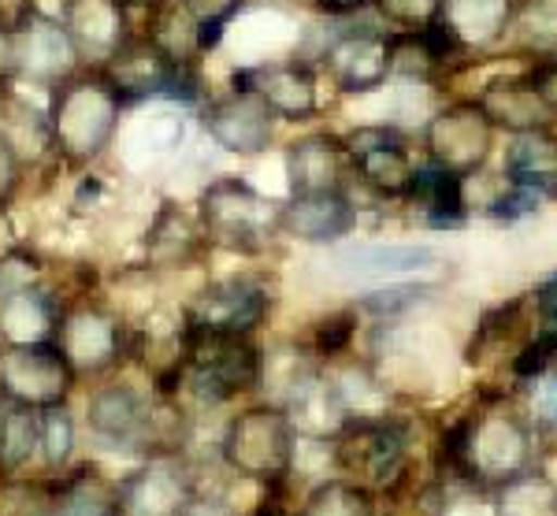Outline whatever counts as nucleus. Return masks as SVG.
<instances>
[{
	"label": "nucleus",
	"mask_w": 557,
	"mask_h": 516,
	"mask_svg": "<svg viewBox=\"0 0 557 516\" xmlns=\"http://www.w3.org/2000/svg\"><path fill=\"white\" fill-rule=\"evenodd\" d=\"M528 465H535V428L513 405H491L461 416L443 431L438 446L443 483H472L494 491Z\"/></svg>",
	"instance_id": "obj_1"
},
{
	"label": "nucleus",
	"mask_w": 557,
	"mask_h": 516,
	"mask_svg": "<svg viewBox=\"0 0 557 516\" xmlns=\"http://www.w3.org/2000/svg\"><path fill=\"white\" fill-rule=\"evenodd\" d=\"M123 115H127V101L97 67H83L78 75L57 83L45 105L52 157L71 168L97 164L112 149Z\"/></svg>",
	"instance_id": "obj_2"
},
{
	"label": "nucleus",
	"mask_w": 557,
	"mask_h": 516,
	"mask_svg": "<svg viewBox=\"0 0 557 516\" xmlns=\"http://www.w3.org/2000/svg\"><path fill=\"white\" fill-rule=\"evenodd\" d=\"M209 249L235 257H264L278 234V201L238 175H220L201 186L194 208Z\"/></svg>",
	"instance_id": "obj_3"
},
{
	"label": "nucleus",
	"mask_w": 557,
	"mask_h": 516,
	"mask_svg": "<svg viewBox=\"0 0 557 516\" xmlns=\"http://www.w3.org/2000/svg\"><path fill=\"white\" fill-rule=\"evenodd\" d=\"M294 446H298V428L290 413L275 402H257L223 423L215 450L235 479L278 487L294 472Z\"/></svg>",
	"instance_id": "obj_4"
},
{
	"label": "nucleus",
	"mask_w": 557,
	"mask_h": 516,
	"mask_svg": "<svg viewBox=\"0 0 557 516\" xmlns=\"http://www.w3.org/2000/svg\"><path fill=\"white\" fill-rule=\"evenodd\" d=\"M101 75L120 89L131 105H201V75L197 63L175 60L149 34H134L115 57H108Z\"/></svg>",
	"instance_id": "obj_5"
},
{
	"label": "nucleus",
	"mask_w": 557,
	"mask_h": 516,
	"mask_svg": "<svg viewBox=\"0 0 557 516\" xmlns=\"http://www.w3.org/2000/svg\"><path fill=\"white\" fill-rule=\"evenodd\" d=\"M186 372L178 394H190L201 405H227L242 394H253L264 379V349L238 334H201L186 328Z\"/></svg>",
	"instance_id": "obj_6"
},
{
	"label": "nucleus",
	"mask_w": 557,
	"mask_h": 516,
	"mask_svg": "<svg viewBox=\"0 0 557 516\" xmlns=\"http://www.w3.org/2000/svg\"><path fill=\"white\" fill-rule=\"evenodd\" d=\"M335 450V476L380 491H398L409 476V423L394 413L375 420H349L331 439Z\"/></svg>",
	"instance_id": "obj_7"
},
{
	"label": "nucleus",
	"mask_w": 557,
	"mask_h": 516,
	"mask_svg": "<svg viewBox=\"0 0 557 516\" xmlns=\"http://www.w3.org/2000/svg\"><path fill=\"white\" fill-rule=\"evenodd\" d=\"M57 346L78 379H104L138 353V334L115 309L89 302V297H75V302H64Z\"/></svg>",
	"instance_id": "obj_8"
},
{
	"label": "nucleus",
	"mask_w": 557,
	"mask_h": 516,
	"mask_svg": "<svg viewBox=\"0 0 557 516\" xmlns=\"http://www.w3.org/2000/svg\"><path fill=\"white\" fill-rule=\"evenodd\" d=\"M78 386L67 357L57 342L41 346H0V402L20 409H52L67 405Z\"/></svg>",
	"instance_id": "obj_9"
},
{
	"label": "nucleus",
	"mask_w": 557,
	"mask_h": 516,
	"mask_svg": "<svg viewBox=\"0 0 557 516\" xmlns=\"http://www.w3.org/2000/svg\"><path fill=\"white\" fill-rule=\"evenodd\" d=\"M272 286L260 275H227L201 286L186 305V328L201 334H238L253 339L272 316Z\"/></svg>",
	"instance_id": "obj_10"
},
{
	"label": "nucleus",
	"mask_w": 557,
	"mask_h": 516,
	"mask_svg": "<svg viewBox=\"0 0 557 516\" xmlns=\"http://www.w3.org/2000/svg\"><path fill=\"white\" fill-rule=\"evenodd\" d=\"M15 45V78L41 89H52L64 78L78 75L86 67L83 52H78L75 38L64 26L60 15H49L41 8L26 12L20 23L12 26Z\"/></svg>",
	"instance_id": "obj_11"
},
{
	"label": "nucleus",
	"mask_w": 557,
	"mask_h": 516,
	"mask_svg": "<svg viewBox=\"0 0 557 516\" xmlns=\"http://www.w3.org/2000/svg\"><path fill=\"white\" fill-rule=\"evenodd\" d=\"M149 420L152 391H138L127 379H108L86 397V431L94 434L97 446L115 454L149 457Z\"/></svg>",
	"instance_id": "obj_12"
},
{
	"label": "nucleus",
	"mask_w": 557,
	"mask_h": 516,
	"mask_svg": "<svg viewBox=\"0 0 557 516\" xmlns=\"http://www.w3.org/2000/svg\"><path fill=\"white\" fill-rule=\"evenodd\" d=\"M275 112L253 89L231 86L227 94L201 101V131L212 145H220L231 157H260L275 142Z\"/></svg>",
	"instance_id": "obj_13"
},
{
	"label": "nucleus",
	"mask_w": 557,
	"mask_h": 516,
	"mask_svg": "<svg viewBox=\"0 0 557 516\" xmlns=\"http://www.w3.org/2000/svg\"><path fill=\"white\" fill-rule=\"evenodd\" d=\"M343 142L349 152V175L357 183L372 189L375 197H386V201H398V197L409 194L417 164H412L398 131H391V126H357Z\"/></svg>",
	"instance_id": "obj_14"
},
{
	"label": "nucleus",
	"mask_w": 557,
	"mask_h": 516,
	"mask_svg": "<svg viewBox=\"0 0 557 516\" xmlns=\"http://www.w3.org/2000/svg\"><path fill=\"white\" fill-rule=\"evenodd\" d=\"M197 476L183 454L175 457H146V465L131 476L115 479L123 516H183L197 491Z\"/></svg>",
	"instance_id": "obj_15"
},
{
	"label": "nucleus",
	"mask_w": 557,
	"mask_h": 516,
	"mask_svg": "<svg viewBox=\"0 0 557 516\" xmlns=\"http://www.w3.org/2000/svg\"><path fill=\"white\" fill-rule=\"evenodd\" d=\"M491 138H494V126L487 120V112L480 108V101L443 108L424 131L431 164L454 171L461 179H469L483 168V160L491 152Z\"/></svg>",
	"instance_id": "obj_16"
},
{
	"label": "nucleus",
	"mask_w": 557,
	"mask_h": 516,
	"mask_svg": "<svg viewBox=\"0 0 557 516\" xmlns=\"http://www.w3.org/2000/svg\"><path fill=\"white\" fill-rule=\"evenodd\" d=\"M323 71L343 94H368L391 78V34L375 26L335 30L320 52Z\"/></svg>",
	"instance_id": "obj_17"
},
{
	"label": "nucleus",
	"mask_w": 557,
	"mask_h": 516,
	"mask_svg": "<svg viewBox=\"0 0 557 516\" xmlns=\"http://www.w3.org/2000/svg\"><path fill=\"white\" fill-rule=\"evenodd\" d=\"M235 86H246L275 112V120L305 123L320 112V78L305 60H264L235 71Z\"/></svg>",
	"instance_id": "obj_18"
},
{
	"label": "nucleus",
	"mask_w": 557,
	"mask_h": 516,
	"mask_svg": "<svg viewBox=\"0 0 557 516\" xmlns=\"http://www.w3.org/2000/svg\"><path fill=\"white\" fill-rule=\"evenodd\" d=\"M357 228V205L346 189L331 194H290L278 201V234L305 246H335Z\"/></svg>",
	"instance_id": "obj_19"
},
{
	"label": "nucleus",
	"mask_w": 557,
	"mask_h": 516,
	"mask_svg": "<svg viewBox=\"0 0 557 516\" xmlns=\"http://www.w3.org/2000/svg\"><path fill=\"white\" fill-rule=\"evenodd\" d=\"M60 20L75 38L86 67H101L134 38L131 8L123 0H64Z\"/></svg>",
	"instance_id": "obj_20"
},
{
	"label": "nucleus",
	"mask_w": 557,
	"mask_h": 516,
	"mask_svg": "<svg viewBox=\"0 0 557 516\" xmlns=\"http://www.w3.org/2000/svg\"><path fill=\"white\" fill-rule=\"evenodd\" d=\"M438 260V249L424 242H361L331 253V271L357 283H394V279L417 275Z\"/></svg>",
	"instance_id": "obj_21"
},
{
	"label": "nucleus",
	"mask_w": 557,
	"mask_h": 516,
	"mask_svg": "<svg viewBox=\"0 0 557 516\" xmlns=\"http://www.w3.org/2000/svg\"><path fill=\"white\" fill-rule=\"evenodd\" d=\"M209 257V242L194 212L175 201H160L146 231V268L149 271H186Z\"/></svg>",
	"instance_id": "obj_22"
},
{
	"label": "nucleus",
	"mask_w": 557,
	"mask_h": 516,
	"mask_svg": "<svg viewBox=\"0 0 557 516\" xmlns=\"http://www.w3.org/2000/svg\"><path fill=\"white\" fill-rule=\"evenodd\" d=\"M286 183L290 194H331L349 183V152L335 134H305L286 145Z\"/></svg>",
	"instance_id": "obj_23"
},
{
	"label": "nucleus",
	"mask_w": 557,
	"mask_h": 516,
	"mask_svg": "<svg viewBox=\"0 0 557 516\" xmlns=\"http://www.w3.org/2000/svg\"><path fill=\"white\" fill-rule=\"evenodd\" d=\"M60 316H64V297H57L45 283L0 297V346L57 342Z\"/></svg>",
	"instance_id": "obj_24"
},
{
	"label": "nucleus",
	"mask_w": 557,
	"mask_h": 516,
	"mask_svg": "<svg viewBox=\"0 0 557 516\" xmlns=\"http://www.w3.org/2000/svg\"><path fill=\"white\" fill-rule=\"evenodd\" d=\"M49 516H123L115 479L97 465H75L49 476Z\"/></svg>",
	"instance_id": "obj_25"
},
{
	"label": "nucleus",
	"mask_w": 557,
	"mask_h": 516,
	"mask_svg": "<svg viewBox=\"0 0 557 516\" xmlns=\"http://www.w3.org/2000/svg\"><path fill=\"white\" fill-rule=\"evenodd\" d=\"M506 179L535 197H557V138L550 131L517 134L506 152Z\"/></svg>",
	"instance_id": "obj_26"
},
{
	"label": "nucleus",
	"mask_w": 557,
	"mask_h": 516,
	"mask_svg": "<svg viewBox=\"0 0 557 516\" xmlns=\"http://www.w3.org/2000/svg\"><path fill=\"white\" fill-rule=\"evenodd\" d=\"M480 108L487 112L491 126H506L513 134L528 131H550V105L543 101L539 86L532 78H520V83H498L480 97Z\"/></svg>",
	"instance_id": "obj_27"
},
{
	"label": "nucleus",
	"mask_w": 557,
	"mask_h": 516,
	"mask_svg": "<svg viewBox=\"0 0 557 516\" xmlns=\"http://www.w3.org/2000/svg\"><path fill=\"white\" fill-rule=\"evenodd\" d=\"M406 201L420 208V216L431 228H457L465 220V212H469V205H465V179L435 164L417 168Z\"/></svg>",
	"instance_id": "obj_28"
},
{
	"label": "nucleus",
	"mask_w": 557,
	"mask_h": 516,
	"mask_svg": "<svg viewBox=\"0 0 557 516\" xmlns=\"http://www.w3.org/2000/svg\"><path fill=\"white\" fill-rule=\"evenodd\" d=\"M494 516H557V479L539 465L509 476L491 491Z\"/></svg>",
	"instance_id": "obj_29"
},
{
	"label": "nucleus",
	"mask_w": 557,
	"mask_h": 516,
	"mask_svg": "<svg viewBox=\"0 0 557 516\" xmlns=\"http://www.w3.org/2000/svg\"><path fill=\"white\" fill-rule=\"evenodd\" d=\"M465 49L472 45H487L498 38L513 20V4L509 0H443V15H438Z\"/></svg>",
	"instance_id": "obj_30"
},
{
	"label": "nucleus",
	"mask_w": 557,
	"mask_h": 516,
	"mask_svg": "<svg viewBox=\"0 0 557 516\" xmlns=\"http://www.w3.org/2000/svg\"><path fill=\"white\" fill-rule=\"evenodd\" d=\"M290 516H380L375 491L346 476H323Z\"/></svg>",
	"instance_id": "obj_31"
},
{
	"label": "nucleus",
	"mask_w": 557,
	"mask_h": 516,
	"mask_svg": "<svg viewBox=\"0 0 557 516\" xmlns=\"http://www.w3.org/2000/svg\"><path fill=\"white\" fill-rule=\"evenodd\" d=\"M78 446V420L71 416L67 405H52L38 413V472L60 476L71 468Z\"/></svg>",
	"instance_id": "obj_32"
},
{
	"label": "nucleus",
	"mask_w": 557,
	"mask_h": 516,
	"mask_svg": "<svg viewBox=\"0 0 557 516\" xmlns=\"http://www.w3.org/2000/svg\"><path fill=\"white\" fill-rule=\"evenodd\" d=\"M38 465V413L4 402L0 420V476H26Z\"/></svg>",
	"instance_id": "obj_33"
},
{
	"label": "nucleus",
	"mask_w": 557,
	"mask_h": 516,
	"mask_svg": "<svg viewBox=\"0 0 557 516\" xmlns=\"http://www.w3.org/2000/svg\"><path fill=\"white\" fill-rule=\"evenodd\" d=\"M186 138V120L178 112V105H149V112L138 115V123L131 126V142L149 157H164L175 152Z\"/></svg>",
	"instance_id": "obj_34"
},
{
	"label": "nucleus",
	"mask_w": 557,
	"mask_h": 516,
	"mask_svg": "<svg viewBox=\"0 0 557 516\" xmlns=\"http://www.w3.org/2000/svg\"><path fill=\"white\" fill-rule=\"evenodd\" d=\"M431 294H435V283H401V279H394V283L368 290L354 309L375 316V320H398V316L412 312L417 305H424Z\"/></svg>",
	"instance_id": "obj_35"
},
{
	"label": "nucleus",
	"mask_w": 557,
	"mask_h": 516,
	"mask_svg": "<svg viewBox=\"0 0 557 516\" xmlns=\"http://www.w3.org/2000/svg\"><path fill=\"white\" fill-rule=\"evenodd\" d=\"M178 4H183L186 15L197 23V30H201V45H205V57H209L212 49H220L223 34H227V26L242 15L246 0H178Z\"/></svg>",
	"instance_id": "obj_36"
},
{
	"label": "nucleus",
	"mask_w": 557,
	"mask_h": 516,
	"mask_svg": "<svg viewBox=\"0 0 557 516\" xmlns=\"http://www.w3.org/2000/svg\"><path fill=\"white\" fill-rule=\"evenodd\" d=\"M372 4L398 30H424L443 15V0H372Z\"/></svg>",
	"instance_id": "obj_37"
},
{
	"label": "nucleus",
	"mask_w": 557,
	"mask_h": 516,
	"mask_svg": "<svg viewBox=\"0 0 557 516\" xmlns=\"http://www.w3.org/2000/svg\"><path fill=\"white\" fill-rule=\"evenodd\" d=\"M38 283H45V260L34 249L20 246L0 260V297L15 294V290H26V286H38Z\"/></svg>",
	"instance_id": "obj_38"
},
{
	"label": "nucleus",
	"mask_w": 557,
	"mask_h": 516,
	"mask_svg": "<svg viewBox=\"0 0 557 516\" xmlns=\"http://www.w3.org/2000/svg\"><path fill=\"white\" fill-rule=\"evenodd\" d=\"M354 334H357V309L327 316V320L320 323V331H317V346H312V353L323 357V360L343 357V353L349 349V342H354Z\"/></svg>",
	"instance_id": "obj_39"
},
{
	"label": "nucleus",
	"mask_w": 557,
	"mask_h": 516,
	"mask_svg": "<svg viewBox=\"0 0 557 516\" xmlns=\"http://www.w3.org/2000/svg\"><path fill=\"white\" fill-rule=\"evenodd\" d=\"M23 175H26L23 157L12 149V142L0 134V205L15 201V194H20V186H23Z\"/></svg>",
	"instance_id": "obj_40"
},
{
	"label": "nucleus",
	"mask_w": 557,
	"mask_h": 516,
	"mask_svg": "<svg viewBox=\"0 0 557 516\" xmlns=\"http://www.w3.org/2000/svg\"><path fill=\"white\" fill-rule=\"evenodd\" d=\"M183 516H246V513H242L223 491H201V487H197Z\"/></svg>",
	"instance_id": "obj_41"
},
{
	"label": "nucleus",
	"mask_w": 557,
	"mask_h": 516,
	"mask_svg": "<svg viewBox=\"0 0 557 516\" xmlns=\"http://www.w3.org/2000/svg\"><path fill=\"white\" fill-rule=\"evenodd\" d=\"M532 420L535 423H557V376L543 372L535 379V397H532Z\"/></svg>",
	"instance_id": "obj_42"
},
{
	"label": "nucleus",
	"mask_w": 557,
	"mask_h": 516,
	"mask_svg": "<svg viewBox=\"0 0 557 516\" xmlns=\"http://www.w3.org/2000/svg\"><path fill=\"white\" fill-rule=\"evenodd\" d=\"M15 83V45H12V26L0 23V89Z\"/></svg>",
	"instance_id": "obj_43"
},
{
	"label": "nucleus",
	"mask_w": 557,
	"mask_h": 516,
	"mask_svg": "<svg viewBox=\"0 0 557 516\" xmlns=\"http://www.w3.org/2000/svg\"><path fill=\"white\" fill-rule=\"evenodd\" d=\"M20 246H23V238H20V228H15V216L8 212V205H0V260Z\"/></svg>",
	"instance_id": "obj_44"
},
{
	"label": "nucleus",
	"mask_w": 557,
	"mask_h": 516,
	"mask_svg": "<svg viewBox=\"0 0 557 516\" xmlns=\"http://www.w3.org/2000/svg\"><path fill=\"white\" fill-rule=\"evenodd\" d=\"M246 516H290V509H286L283 502H275V497H268V502H260L257 509Z\"/></svg>",
	"instance_id": "obj_45"
},
{
	"label": "nucleus",
	"mask_w": 557,
	"mask_h": 516,
	"mask_svg": "<svg viewBox=\"0 0 557 516\" xmlns=\"http://www.w3.org/2000/svg\"><path fill=\"white\" fill-rule=\"evenodd\" d=\"M327 12H357V8H364L368 0H320Z\"/></svg>",
	"instance_id": "obj_46"
},
{
	"label": "nucleus",
	"mask_w": 557,
	"mask_h": 516,
	"mask_svg": "<svg viewBox=\"0 0 557 516\" xmlns=\"http://www.w3.org/2000/svg\"><path fill=\"white\" fill-rule=\"evenodd\" d=\"M123 4H127L131 12H134V8H138V12H157V8H164L168 0H123Z\"/></svg>",
	"instance_id": "obj_47"
},
{
	"label": "nucleus",
	"mask_w": 557,
	"mask_h": 516,
	"mask_svg": "<svg viewBox=\"0 0 557 516\" xmlns=\"http://www.w3.org/2000/svg\"><path fill=\"white\" fill-rule=\"evenodd\" d=\"M0 420H4V402H0Z\"/></svg>",
	"instance_id": "obj_48"
}]
</instances>
